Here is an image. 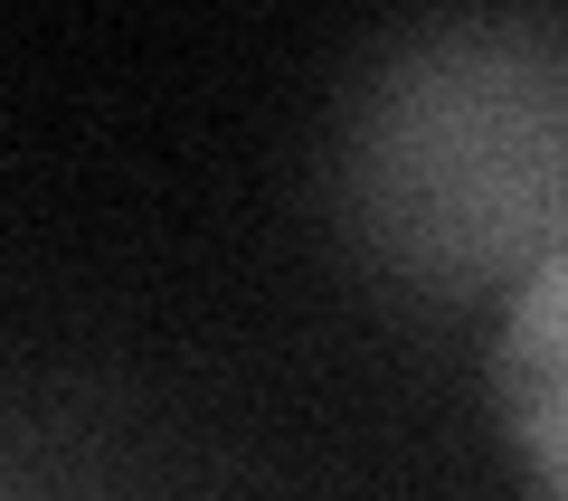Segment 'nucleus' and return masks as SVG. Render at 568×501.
<instances>
[{
    "instance_id": "nucleus-1",
    "label": "nucleus",
    "mask_w": 568,
    "mask_h": 501,
    "mask_svg": "<svg viewBox=\"0 0 568 501\" xmlns=\"http://www.w3.org/2000/svg\"><path fill=\"white\" fill-rule=\"evenodd\" d=\"M361 227L436 294H474L503 265H549L568 218V95L540 20L436 29L361 104L351 133Z\"/></svg>"
},
{
    "instance_id": "nucleus-2",
    "label": "nucleus",
    "mask_w": 568,
    "mask_h": 501,
    "mask_svg": "<svg viewBox=\"0 0 568 501\" xmlns=\"http://www.w3.org/2000/svg\"><path fill=\"white\" fill-rule=\"evenodd\" d=\"M559 313H568V256L530 265L521 294H511V331H503V407H511V436H521V473L540 501H568L559 473V444H568V379H559Z\"/></svg>"
}]
</instances>
